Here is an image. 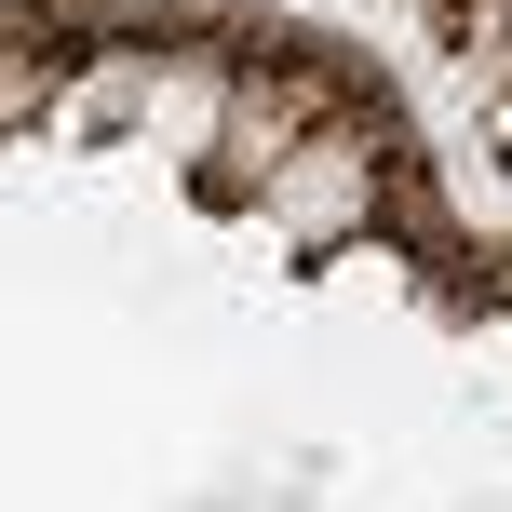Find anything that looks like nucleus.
Returning a JSON list of instances; mask_svg holds the SVG:
<instances>
[]
</instances>
